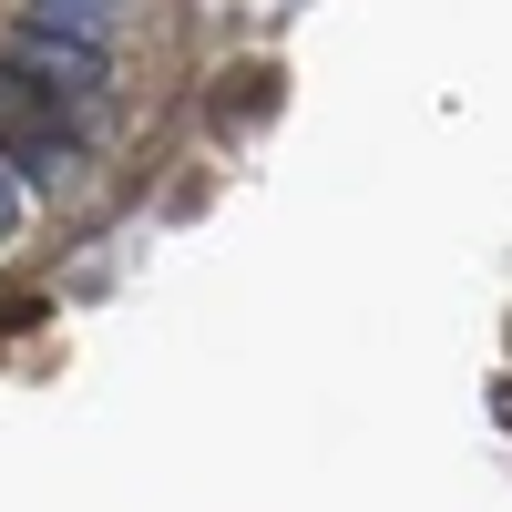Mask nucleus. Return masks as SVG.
Segmentation results:
<instances>
[{
	"label": "nucleus",
	"mask_w": 512,
	"mask_h": 512,
	"mask_svg": "<svg viewBox=\"0 0 512 512\" xmlns=\"http://www.w3.org/2000/svg\"><path fill=\"white\" fill-rule=\"evenodd\" d=\"M0 154H31L41 175H62V164H72L62 123H52V93H41L31 72H11V62H0Z\"/></svg>",
	"instance_id": "obj_2"
},
{
	"label": "nucleus",
	"mask_w": 512,
	"mask_h": 512,
	"mask_svg": "<svg viewBox=\"0 0 512 512\" xmlns=\"http://www.w3.org/2000/svg\"><path fill=\"white\" fill-rule=\"evenodd\" d=\"M21 216H31V195H21V175H11V154H0V246L21 236Z\"/></svg>",
	"instance_id": "obj_3"
},
{
	"label": "nucleus",
	"mask_w": 512,
	"mask_h": 512,
	"mask_svg": "<svg viewBox=\"0 0 512 512\" xmlns=\"http://www.w3.org/2000/svg\"><path fill=\"white\" fill-rule=\"evenodd\" d=\"M113 11V0H31V21H72V31H93Z\"/></svg>",
	"instance_id": "obj_4"
},
{
	"label": "nucleus",
	"mask_w": 512,
	"mask_h": 512,
	"mask_svg": "<svg viewBox=\"0 0 512 512\" xmlns=\"http://www.w3.org/2000/svg\"><path fill=\"white\" fill-rule=\"evenodd\" d=\"M0 52H11V72H31L41 82V93H103V41L93 31H72V21H11V31H0Z\"/></svg>",
	"instance_id": "obj_1"
}]
</instances>
